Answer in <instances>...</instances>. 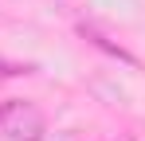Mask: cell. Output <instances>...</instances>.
<instances>
[{
  "label": "cell",
  "mask_w": 145,
  "mask_h": 141,
  "mask_svg": "<svg viewBox=\"0 0 145 141\" xmlns=\"http://www.w3.org/2000/svg\"><path fill=\"white\" fill-rule=\"evenodd\" d=\"M102 141H133L129 133H118V137H102Z\"/></svg>",
  "instance_id": "cell-3"
},
{
  "label": "cell",
  "mask_w": 145,
  "mask_h": 141,
  "mask_svg": "<svg viewBox=\"0 0 145 141\" xmlns=\"http://www.w3.org/2000/svg\"><path fill=\"white\" fill-rule=\"evenodd\" d=\"M35 141H78V133H71V129H55V133H43V137Z\"/></svg>",
  "instance_id": "cell-2"
},
{
  "label": "cell",
  "mask_w": 145,
  "mask_h": 141,
  "mask_svg": "<svg viewBox=\"0 0 145 141\" xmlns=\"http://www.w3.org/2000/svg\"><path fill=\"white\" fill-rule=\"evenodd\" d=\"M35 137H43V114L24 98L0 102V141H35Z\"/></svg>",
  "instance_id": "cell-1"
}]
</instances>
